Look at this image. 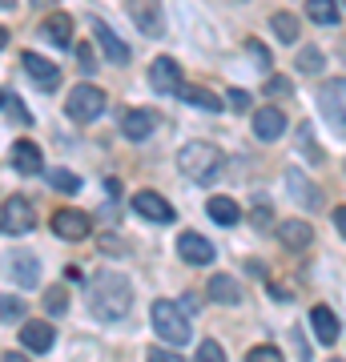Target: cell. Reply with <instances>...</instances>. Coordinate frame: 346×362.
Masks as SVG:
<instances>
[{
  "mask_svg": "<svg viewBox=\"0 0 346 362\" xmlns=\"http://www.w3.org/2000/svg\"><path fill=\"white\" fill-rule=\"evenodd\" d=\"M89 306L105 322L125 318L129 306H133V286H129V278L125 274H113V270H101L89 286Z\"/></svg>",
  "mask_w": 346,
  "mask_h": 362,
  "instance_id": "cell-1",
  "label": "cell"
},
{
  "mask_svg": "<svg viewBox=\"0 0 346 362\" xmlns=\"http://www.w3.org/2000/svg\"><path fill=\"white\" fill-rule=\"evenodd\" d=\"M178 165L190 181H214L221 173V149L209 141H190L178 153Z\"/></svg>",
  "mask_w": 346,
  "mask_h": 362,
  "instance_id": "cell-2",
  "label": "cell"
},
{
  "mask_svg": "<svg viewBox=\"0 0 346 362\" xmlns=\"http://www.w3.org/2000/svg\"><path fill=\"white\" fill-rule=\"evenodd\" d=\"M154 330H157V338H166L173 350L190 342V322H185V310H181V306H173V302H166V298H161V302H154Z\"/></svg>",
  "mask_w": 346,
  "mask_h": 362,
  "instance_id": "cell-3",
  "label": "cell"
},
{
  "mask_svg": "<svg viewBox=\"0 0 346 362\" xmlns=\"http://www.w3.org/2000/svg\"><path fill=\"white\" fill-rule=\"evenodd\" d=\"M318 105H322L326 125L334 129V137H346V77L326 81L318 89Z\"/></svg>",
  "mask_w": 346,
  "mask_h": 362,
  "instance_id": "cell-4",
  "label": "cell"
},
{
  "mask_svg": "<svg viewBox=\"0 0 346 362\" xmlns=\"http://www.w3.org/2000/svg\"><path fill=\"white\" fill-rule=\"evenodd\" d=\"M105 105H109V97H105L97 85H77V89L69 93V105H64V113L73 117L77 125H85V121H97V117L105 113Z\"/></svg>",
  "mask_w": 346,
  "mask_h": 362,
  "instance_id": "cell-5",
  "label": "cell"
},
{
  "mask_svg": "<svg viewBox=\"0 0 346 362\" xmlns=\"http://www.w3.org/2000/svg\"><path fill=\"white\" fill-rule=\"evenodd\" d=\"M37 226V209L28 206V197H8L0 209V230L4 233H28Z\"/></svg>",
  "mask_w": 346,
  "mask_h": 362,
  "instance_id": "cell-6",
  "label": "cell"
},
{
  "mask_svg": "<svg viewBox=\"0 0 346 362\" xmlns=\"http://www.w3.org/2000/svg\"><path fill=\"white\" fill-rule=\"evenodd\" d=\"M129 16L142 28V37H161L166 33V13L157 0H129Z\"/></svg>",
  "mask_w": 346,
  "mask_h": 362,
  "instance_id": "cell-7",
  "label": "cell"
},
{
  "mask_svg": "<svg viewBox=\"0 0 346 362\" xmlns=\"http://www.w3.org/2000/svg\"><path fill=\"white\" fill-rule=\"evenodd\" d=\"M52 230L61 233L64 242H81V238H89L93 221L89 214H77V209H57L52 214Z\"/></svg>",
  "mask_w": 346,
  "mask_h": 362,
  "instance_id": "cell-8",
  "label": "cell"
},
{
  "mask_svg": "<svg viewBox=\"0 0 346 362\" xmlns=\"http://www.w3.org/2000/svg\"><path fill=\"white\" fill-rule=\"evenodd\" d=\"M133 209H137V218H145V221H173V206H169L157 189H142V194L133 197Z\"/></svg>",
  "mask_w": 346,
  "mask_h": 362,
  "instance_id": "cell-9",
  "label": "cell"
},
{
  "mask_svg": "<svg viewBox=\"0 0 346 362\" xmlns=\"http://www.w3.org/2000/svg\"><path fill=\"white\" fill-rule=\"evenodd\" d=\"M21 65H25V73L37 81L40 89H57V85H61V69L52 65V61H45L40 52H25V57H21Z\"/></svg>",
  "mask_w": 346,
  "mask_h": 362,
  "instance_id": "cell-10",
  "label": "cell"
},
{
  "mask_svg": "<svg viewBox=\"0 0 346 362\" xmlns=\"http://www.w3.org/2000/svg\"><path fill=\"white\" fill-rule=\"evenodd\" d=\"M149 85L157 93H178L181 89V65L173 57H157L154 69H149Z\"/></svg>",
  "mask_w": 346,
  "mask_h": 362,
  "instance_id": "cell-11",
  "label": "cell"
},
{
  "mask_svg": "<svg viewBox=\"0 0 346 362\" xmlns=\"http://www.w3.org/2000/svg\"><path fill=\"white\" fill-rule=\"evenodd\" d=\"M282 129H286V113H282V109H274V105L254 109V133L262 137V141H278Z\"/></svg>",
  "mask_w": 346,
  "mask_h": 362,
  "instance_id": "cell-12",
  "label": "cell"
},
{
  "mask_svg": "<svg viewBox=\"0 0 346 362\" xmlns=\"http://www.w3.org/2000/svg\"><path fill=\"white\" fill-rule=\"evenodd\" d=\"M178 254L190 262V266H205V262H214V246L205 242L202 233H190V230L178 238Z\"/></svg>",
  "mask_w": 346,
  "mask_h": 362,
  "instance_id": "cell-13",
  "label": "cell"
},
{
  "mask_svg": "<svg viewBox=\"0 0 346 362\" xmlns=\"http://www.w3.org/2000/svg\"><path fill=\"white\" fill-rule=\"evenodd\" d=\"M93 33H97V45H101V52L113 61V65H129V49L117 40V33L105 21H93Z\"/></svg>",
  "mask_w": 346,
  "mask_h": 362,
  "instance_id": "cell-14",
  "label": "cell"
},
{
  "mask_svg": "<svg viewBox=\"0 0 346 362\" xmlns=\"http://www.w3.org/2000/svg\"><path fill=\"white\" fill-rule=\"evenodd\" d=\"M21 342H25V350L45 354V350L57 342V330H52L49 322H25V326H21Z\"/></svg>",
  "mask_w": 346,
  "mask_h": 362,
  "instance_id": "cell-15",
  "label": "cell"
},
{
  "mask_svg": "<svg viewBox=\"0 0 346 362\" xmlns=\"http://www.w3.org/2000/svg\"><path fill=\"white\" fill-rule=\"evenodd\" d=\"M310 326H314V334H318L322 346H334L338 342V318H334L330 306H314L310 310Z\"/></svg>",
  "mask_w": 346,
  "mask_h": 362,
  "instance_id": "cell-16",
  "label": "cell"
},
{
  "mask_svg": "<svg viewBox=\"0 0 346 362\" xmlns=\"http://www.w3.org/2000/svg\"><path fill=\"white\" fill-rule=\"evenodd\" d=\"M310 238H314V230H310L306 221H298V218H290V221H282V226H278V242H282L286 250L310 246Z\"/></svg>",
  "mask_w": 346,
  "mask_h": 362,
  "instance_id": "cell-17",
  "label": "cell"
},
{
  "mask_svg": "<svg viewBox=\"0 0 346 362\" xmlns=\"http://www.w3.org/2000/svg\"><path fill=\"white\" fill-rule=\"evenodd\" d=\"M121 133H125L129 141H145V137L154 133V113H145V109H129L125 121H121Z\"/></svg>",
  "mask_w": 346,
  "mask_h": 362,
  "instance_id": "cell-18",
  "label": "cell"
},
{
  "mask_svg": "<svg viewBox=\"0 0 346 362\" xmlns=\"http://www.w3.org/2000/svg\"><path fill=\"white\" fill-rule=\"evenodd\" d=\"M209 298H214V302H221V306H238L242 286L233 282L230 274H214V278H209Z\"/></svg>",
  "mask_w": 346,
  "mask_h": 362,
  "instance_id": "cell-19",
  "label": "cell"
},
{
  "mask_svg": "<svg viewBox=\"0 0 346 362\" xmlns=\"http://www.w3.org/2000/svg\"><path fill=\"white\" fill-rule=\"evenodd\" d=\"M40 37H49L52 45H69V37H73V21L64 13H52V16H45V25H40Z\"/></svg>",
  "mask_w": 346,
  "mask_h": 362,
  "instance_id": "cell-20",
  "label": "cell"
},
{
  "mask_svg": "<svg viewBox=\"0 0 346 362\" xmlns=\"http://www.w3.org/2000/svg\"><path fill=\"white\" fill-rule=\"evenodd\" d=\"M205 209H209V218L218 221V226H238V218H242V209H238L233 197H209Z\"/></svg>",
  "mask_w": 346,
  "mask_h": 362,
  "instance_id": "cell-21",
  "label": "cell"
},
{
  "mask_svg": "<svg viewBox=\"0 0 346 362\" xmlns=\"http://www.w3.org/2000/svg\"><path fill=\"white\" fill-rule=\"evenodd\" d=\"M13 165L21 169V173H37V169L45 165V157H40V149L33 141H16L13 145Z\"/></svg>",
  "mask_w": 346,
  "mask_h": 362,
  "instance_id": "cell-22",
  "label": "cell"
},
{
  "mask_svg": "<svg viewBox=\"0 0 346 362\" xmlns=\"http://www.w3.org/2000/svg\"><path fill=\"white\" fill-rule=\"evenodd\" d=\"M286 185H290V194H294L298 202H306L310 209H314V206H322V194L314 189V185H310L306 177H302V173H294V169H290V173H286Z\"/></svg>",
  "mask_w": 346,
  "mask_h": 362,
  "instance_id": "cell-23",
  "label": "cell"
},
{
  "mask_svg": "<svg viewBox=\"0 0 346 362\" xmlns=\"http://www.w3.org/2000/svg\"><path fill=\"white\" fill-rule=\"evenodd\" d=\"M178 93L193 105V109H205V113H218V109H221V101H218L209 89H202V85H181Z\"/></svg>",
  "mask_w": 346,
  "mask_h": 362,
  "instance_id": "cell-24",
  "label": "cell"
},
{
  "mask_svg": "<svg viewBox=\"0 0 346 362\" xmlns=\"http://www.w3.org/2000/svg\"><path fill=\"white\" fill-rule=\"evenodd\" d=\"M270 33L282 40V45H294V40L302 37V28H298V21L290 13H274L270 16Z\"/></svg>",
  "mask_w": 346,
  "mask_h": 362,
  "instance_id": "cell-25",
  "label": "cell"
},
{
  "mask_svg": "<svg viewBox=\"0 0 346 362\" xmlns=\"http://www.w3.org/2000/svg\"><path fill=\"white\" fill-rule=\"evenodd\" d=\"M0 113L13 117L16 125H33V117H28V109L21 105V97H16V93H8V89H0Z\"/></svg>",
  "mask_w": 346,
  "mask_h": 362,
  "instance_id": "cell-26",
  "label": "cell"
},
{
  "mask_svg": "<svg viewBox=\"0 0 346 362\" xmlns=\"http://www.w3.org/2000/svg\"><path fill=\"white\" fill-rule=\"evenodd\" d=\"M306 13L314 25H338V8L334 0H306Z\"/></svg>",
  "mask_w": 346,
  "mask_h": 362,
  "instance_id": "cell-27",
  "label": "cell"
},
{
  "mask_svg": "<svg viewBox=\"0 0 346 362\" xmlns=\"http://www.w3.org/2000/svg\"><path fill=\"white\" fill-rule=\"evenodd\" d=\"M13 278L21 286H37V258H33V254H16L13 258Z\"/></svg>",
  "mask_w": 346,
  "mask_h": 362,
  "instance_id": "cell-28",
  "label": "cell"
},
{
  "mask_svg": "<svg viewBox=\"0 0 346 362\" xmlns=\"http://www.w3.org/2000/svg\"><path fill=\"white\" fill-rule=\"evenodd\" d=\"M45 310H49V314H64V310H69V294H64V286H49V290H45Z\"/></svg>",
  "mask_w": 346,
  "mask_h": 362,
  "instance_id": "cell-29",
  "label": "cell"
},
{
  "mask_svg": "<svg viewBox=\"0 0 346 362\" xmlns=\"http://www.w3.org/2000/svg\"><path fill=\"white\" fill-rule=\"evenodd\" d=\"M49 185H57L61 194H77V185L81 181L69 173V169H49Z\"/></svg>",
  "mask_w": 346,
  "mask_h": 362,
  "instance_id": "cell-30",
  "label": "cell"
},
{
  "mask_svg": "<svg viewBox=\"0 0 346 362\" xmlns=\"http://www.w3.org/2000/svg\"><path fill=\"white\" fill-rule=\"evenodd\" d=\"M0 318L4 322H13V318H25V302L13 294H0Z\"/></svg>",
  "mask_w": 346,
  "mask_h": 362,
  "instance_id": "cell-31",
  "label": "cell"
},
{
  "mask_svg": "<svg viewBox=\"0 0 346 362\" xmlns=\"http://www.w3.org/2000/svg\"><path fill=\"white\" fill-rule=\"evenodd\" d=\"M298 69H302V73H318L322 69V52L314 49V45H306V49L298 52Z\"/></svg>",
  "mask_w": 346,
  "mask_h": 362,
  "instance_id": "cell-32",
  "label": "cell"
},
{
  "mask_svg": "<svg viewBox=\"0 0 346 362\" xmlns=\"http://www.w3.org/2000/svg\"><path fill=\"white\" fill-rule=\"evenodd\" d=\"M266 97H290V81L286 77H266Z\"/></svg>",
  "mask_w": 346,
  "mask_h": 362,
  "instance_id": "cell-33",
  "label": "cell"
},
{
  "mask_svg": "<svg viewBox=\"0 0 346 362\" xmlns=\"http://www.w3.org/2000/svg\"><path fill=\"white\" fill-rule=\"evenodd\" d=\"M278 358H282V354H278L274 346H254L250 354H246V362H278Z\"/></svg>",
  "mask_w": 346,
  "mask_h": 362,
  "instance_id": "cell-34",
  "label": "cell"
},
{
  "mask_svg": "<svg viewBox=\"0 0 346 362\" xmlns=\"http://www.w3.org/2000/svg\"><path fill=\"white\" fill-rule=\"evenodd\" d=\"M226 101H230L233 113H246V109H250V93H246V89H230V97H226Z\"/></svg>",
  "mask_w": 346,
  "mask_h": 362,
  "instance_id": "cell-35",
  "label": "cell"
},
{
  "mask_svg": "<svg viewBox=\"0 0 346 362\" xmlns=\"http://www.w3.org/2000/svg\"><path fill=\"white\" fill-rule=\"evenodd\" d=\"M197 358H205V362H221V346L214 342V338H209V342H202V346H197Z\"/></svg>",
  "mask_w": 346,
  "mask_h": 362,
  "instance_id": "cell-36",
  "label": "cell"
},
{
  "mask_svg": "<svg viewBox=\"0 0 346 362\" xmlns=\"http://www.w3.org/2000/svg\"><path fill=\"white\" fill-rule=\"evenodd\" d=\"M77 57H81V65H85V73H93V52L85 49V45H81V49H77Z\"/></svg>",
  "mask_w": 346,
  "mask_h": 362,
  "instance_id": "cell-37",
  "label": "cell"
},
{
  "mask_svg": "<svg viewBox=\"0 0 346 362\" xmlns=\"http://www.w3.org/2000/svg\"><path fill=\"white\" fill-rule=\"evenodd\" d=\"M197 306H202V298H197V294H185V298H181V310H197Z\"/></svg>",
  "mask_w": 346,
  "mask_h": 362,
  "instance_id": "cell-38",
  "label": "cell"
},
{
  "mask_svg": "<svg viewBox=\"0 0 346 362\" xmlns=\"http://www.w3.org/2000/svg\"><path fill=\"white\" fill-rule=\"evenodd\" d=\"M334 226H338V230H342V238H346V206L334 209Z\"/></svg>",
  "mask_w": 346,
  "mask_h": 362,
  "instance_id": "cell-39",
  "label": "cell"
},
{
  "mask_svg": "<svg viewBox=\"0 0 346 362\" xmlns=\"http://www.w3.org/2000/svg\"><path fill=\"white\" fill-rule=\"evenodd\" d=\"M4 45H8V33H4V28H0V49H4Z\"/></svg>",
  "mask_w": 346,
  "mask_h": 362,
  "instance_id": "cell-40",
  "label": "cell"
},
{
  "mask_svg": "<svg viewBox=\"0 0 346 362\" xmlns=\"http://www.w3.org/2000/svg\"><path fill=\"white\" fill-rule=\"evenodd\" d=\"M33 4H40V8H45V4H57V0H33Z\"/></svg>",
  "mask_w": 346,
  "mask_h": 362,
  "instance_id": "cell-41",
  "label": "cell"
},
{
  "mask_svg": "<svg viewBox=\"0 0 346 362\" xmlns=\"http://www.w3.org/2000/svg\"><path fill=\"white\" fill-rule=\"evenodd\" d=\"M342 4H346V0H342Z\"/></svg>",
  "mask_w": 346,
  "mask_h": 362,
  "instance_id": "cell-42",
  "label": "cell"
}]
</instances>
